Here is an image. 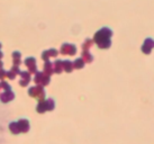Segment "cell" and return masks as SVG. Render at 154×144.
Listing matches in <instances>:
<instances>
[{
    "mask_svg": "<svg viewBox=\"0 0 154 144\" xmlns=\"http://www.w3.org/2000/svg\"><path fill=\"white\" fill-rule=\"evenodd\" d=\"M154 47V41L152 38H146L144 45L142 46V51L144 52L145 54H150L152 49Z\"/></svg>",
    "mask_w": 154,
    "mask_h": 144,
    "instance_id": "obj_1",
    "label": "cell"
},
{
    "mask_svg": "<svg viewBox=\"0 0 154 144\" xmlns=\"http://www.w3.org/2000/svg\"><path fill=\"white\" fill-rule=\"evenodd\" d=\"M72 65H71V62H65V70H66V71H71V70H72Z\"/></svg>",
    "mask_w": 154,
    "mask_h": 144,
    "instance_id": "obj_2",
    "label": "cell"
},
{
    "mask_svg": "<svg viewBox=\"0 0 154 144\" xmlns=\"http://www.w3.org/2000/svg\"><path fill=\"white\" fill-rule=\"evenodd\" d=\"M82 65H83V63H82L81 60H78V61H75V67H77L78 69L82 68Z\"/></svg>",
    "mask_w": 154,
    "mask_h": 144,
    "instance_id": "obj_3",
    "label": "cell"
}]
</instances>
